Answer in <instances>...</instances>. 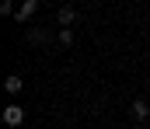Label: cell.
Returning <instances> with one entry per match:
<instances>
[{
  "mask_svg": "<svg viewBox=\"0 0 150 129\" xmlns=\"http://www.w3.org/2000/svg\"><path fill=\"white\" fill-rule=\"evenodd\" d=\"M4 122H7V126H21V122H25L21 105H7V108H4Z\"/></svg>",
  "mask_w": 150,
  "mask_h": 129,
  "instance_id": "6da1fadb",
  "label": "cell"
},
{
  "mask_svg": "<svg viewBox=\"0 0 150 129\" xmlns=\"http://www.w3.org/2000/svg\"><path fill=\"white\" fill-rule=\"evenodd\" d=\"M35 11H38V0H25V4H21V11L14 14V18H18V25H28Z\"/></svg>",
  "mask_w": 150,
  "mask_h": 129,
  "instance_id": "7a4b0ae2",
  "label": "cell"
},
{
  "mask_svg": "<svg viewBox=\"0 0 150 129\" xmlns=\"http://www.w3.org/2000/svg\"><path fill=\"white\" fill-rule=\"evenodd\" d=\"M129 115H133L136 122H143V119H147V115H150V105H147V101H143V98H136V101L129 105Z\"/></svg>",
  "mask_w": 150,
  "mask_h": 129,
  "instance_id": "3957f363",
  "label": "cell"
},
{
  "mask_svg": "<svg viewBox=\"0 0 150 129\" xmlns=\"http://www.w3.org/2000/svg\"><path fill=\"white\" fill-rule=\"evenodd\" d=\"M74 21H77V11L70 7V4H63V7H59V25H63V28H70Z\"/></svg>",
  "mask_w": 150,
  "mask_h": 129,
  "instance_id": "277c9868",
  "label": "cell"
},
{
  "mask_svg": "<svg viewBox=\"0 0 150 129\" xmlns=\"http://www.w3.org/2000/svg\"><path fill=\"white\" fill-rule=\"evenodd\" d=\"M4 91H7V94H21V77H18V73H11V77L4 80Z\"/></svg>",
  "mask_w": 150,
  "mask_h": 129,
  "instance_id": "5b68a950",
  "label": "cell"
},
{
  "mask_svg": "<svg viewBox=\"0 0 150 129\" xmlns=\"http://www.w3.org/2000/svg\"><path fill=\"white\" fill-rule=\"evenodd\" d=\"M59 42H63V45H74V32H70V28H63V32H59Z\"/></svg>",
  "mask_w": 150,
  "mask_h": 129,
  "instance_id": "8992f818",
  "label": "cell"
}]
</instances>
